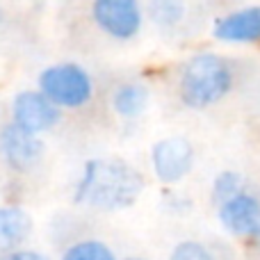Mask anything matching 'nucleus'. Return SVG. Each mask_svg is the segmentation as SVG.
Instances as JSON below:
<instances>
[{
    "label": "nucleus",
    "mask_w": 260,
    "mask_h": 260,
    "mask_svg": "<svg viewBox=\"0 0 260 260\" xmlns=\"http://www.w3.org/2000/svg\"><path fill=\"white\" fill-rule=\"evenodd\" d=\"M142 192L144 176L133 165L117 157H91L82 167V174L73 189V201L101 212H119L133 206Z\"/></svg>",
    "instance_id": "nucleus-1"
},
{
    "label": "nucleus",
    "mask_w": 260,
    "mask_h": 260,
    "mask_svg": "<svg viewBox=\"0 0 260 260\" xmlns=\"http://www.w3.org/2000/svg\"><path fill=\"white\" fill-rule=\"evenodd\" d=\"M233 67L217 53H197L180 71L178 94L189 110H206L219 103L233 89Z\"/></svg>",
    "instance_id": "nucleus-2"
},
{
    "label": "nucleus",
    "mask_w": 260,
    "mask_h": 260,
    "mask_svg": "<svg viewBox=\"0 0 260 260\" xmlns=\"http://www.w3.org/2000/svg\"><path fill=\"white\" fill-rule=\"evenodd\" d=\"M37 89L59 110H78L94 99V80L89 71L76 62L50 64L39 73Z\"/></svg>",
    "instance_id": "nucleus-3"
},
{
    "label": "nucleus",
    "mask_w": 260,
    "mask_h": 260,
    "mask_svg": "<svg viewBox=\"0 0 260 260\" xmlns=\"http://www.w3.org/2000/svg\"><path fill=\"white\" fill-rule=\"evenodd\" d=\"M91 18L108 37L130 41L144 27V7L139 0H94Z\"/></svg>",
    "instance_id": "nucleus-4"
},
{
    "label": "nucleus",
    "mask_w": 260,
    "mask_h": 260,
    "mask_svg": "<svg viewBox=\"0 0 260 260\" xmlns=\"http://www.w3.org/2000/svg\"><path fill=\"white\" fill-rule=\"evenodd\" d=\"M197 153L187 137H162L151 148V169L165 185H178L194 169Z\"/></svg>",
    "instance_id": "nucleus-5"
},
{
    "label": "nucleus",
    "mask_w": 260,
    "mask_h": 260,
    "mask_svg": "<svg viewBox=\"0 0 260 260\" xmlns=\"http://www.w3.org/2000/svg\"><path fill=\"white\" fill-rule=\"evenodd\" d=\"M12 123L30 135H44L59 123V108L39 89H23L12 99Z\"/></svg>",
    "instance_id": "nucleus-6"
},
{
    "label": "nucleus",
    "mask_w": 260,
    "mask_h": 260,
    "mask_svg": "<svg viewBox=\"0 0 260 260\" xmlns=\"http://www.w3.org/2000/svg\"><path fill=\"white\" fill-rule=\"evenodd\" d=\"M217 219L226 233L256 240L260 235V199L244 189L238 197L217 206Z\"/></svg>",
    "instance_id": "nucleus-7"
},
{
    "label": "nucleus",
    "mask_w": 260,
    "mask_h": 260,
    "mask_svg": "<svg viewBox=\"0 0 260 260\" xmlns=\"http://www.w3.org/2000/svg\"><path fill=\"white\" fill-rule=\"evenodd\" d=\"M0 153L14 171H30L44 155V142L9 121L0 130Z\"/></svg>",
    "instance_id": "nucleus-8"
},
{
    "label": "nucleus",
    "mask_w": 260,
    "mask_h": 260,
    "mask_svg": "<svg viewBox=\"0 0 260 260\" xmlns=\"http://www.w3.org/2000/svg\"><path fill=\"white\" fill-rule=\"evenodd\" d=\"M212 37L224 44H258L260 41V5L224 14L212 25Z\"/></svg>",
    "instance_id": "nucleus-9"
},
{
    "label": "nucleus",
    "mask_w": 260,
    "mask_h": 260,
    "mask_svg": "<svg viewBox=\"0 0 260 260\" xmlns=\"http://www.w3.org/2000/svg\"><path fill=\"white\" fill-rule=\"evenodd\" d=\"M35 231L30 212L18 206H0V258L23 249Z\"/></svg>",
    "instance_id": "nucleus-10"
},
{
    "label": "nucleus",
    "mask_w": 260,
    "mask_h": 260,
    "mask_svg": "<svg viewBox=\"0 0 260 260\" xmlns=\"http://www.w3.org/2000/svg\"><path fill=\"white\" fill-rule=\"evenodd\" d=\"M112 108L121 119H137L148 108V87L142 82L119 85L112 96Z\"/></svg>",
    "instance_id": "nucleus-11"
},
{
    "label": "nucleus",
    "mask_w": 260,
    "mask_h": 260,
    "mask_svg": "<svg viewBox=\"0 0 260 260\" xmlns=\"http://www.w3.org/2000/svg\"><path fill=\"white\" fill-rule=\"evenodd\" d=\"M146 14L151 21L162 30L176 27L185 16V3L183 0H148Z\"/></svg>",
    "instance_id": "nucleus-12"
},
{
    "label": "nucleus",
    "mask_w": 260,
    "mask_h": 260,
    "mask_svg": "<svg viewBox=\"0 0 260 260\" xmlns=\"http://www.w3.org/2000/svg\"><path fill=\"white\" fill-rule=\"evenodd\" d=\"M59 260H119L117 253L112 251L110 244H105L103 240H78L71 247L64 249Z\"/></svg>",
    "instance_id": "nucleus-13"
},
{
    "label": "nucleus",
    "mask_w": 260,
    "mask_h": 260,
    "mask_svg": "<svg viewBox=\"0 0 260 260\" xmlns=\"http://www.w3.org/2000/svg\"><path fill=\"white\" fill-rule=\"evenodd\" d=\"M240 192H244V178H242V174H238V171L224 169L212 178L210 194H212V201H215L217 206H221V203H226L229 199L238 197Z\"/></svg>",
    "instance_id": "nucleus-14"
},
{
    "label": "nucleus",
    "mask_w": 260,
    "mask_h": 260,
    "mask_svg": "<svg viewBox=\"0 0 260 260\" xmlns=\"http://www.w3.org/2000/svg\"><path fill=\"white\" fill-rule=\"evenodd\" d=\"M167 260H219V258L208 244L199 242V240H183V242H178L171 249Z\"/></svg>",
    "instance_id": "nucleus-15"
},
{
    "label": "nucleus",
    "mask_w": 260,
    "mask_h": 260,
    "mask_svg": "<svg viewBox=\"0 0 260 260\" xmlns=\"http://www.w3.org/2000/svg\"><path fill=\"white\" fill-rule=\"evenodd\" d=\"M0 260H53L50 256H46L44 251H39V249H18V251L14 253H7V256H3Z\"/></svg>",
    "instance_id": "nucleus-16"
},
{
    "label": "nucleus",
    "mask_w": 260,
    "mask_h": 260,
    "mask_svg": "<svg viewBox=\"0 0 260 260\" xmlns=\"http://www.w3.org/2000/svg\"><path fill=\"white\" fill-rule=\"evenodd\" d=\"M123 260H148V258H139V256H128V258H123Z\"/></svg>",
    "instance_id": "nucleus-17"
},
{
    "label": "nucleus",
    "mask_w": 260,
    "mask_h": 260,
    "mask_svg": "<svg viewBox=\"0 0 260 260\" xmlns=\"http://www.w3.org/2000/svg\"><path fill=\"white\" fill-rule=\"evenodd\" d=\"M253 242H256V244H258V247H260V235H258V238H256V240H253Z\"/></svg>",
    "instance_id": "nucleus-18"
},
{
    "label": "nucleus",
    "mask_w": 260,
    "mask_h": 260,
    "mask_svg": "<svg viewBox=\"0 0 260 260\" xmlns=\"http://www.w3.org/2000/svg\"><path fill=\"white\" fill-rule=\"evenodd\" d=\"M0 18H3V14H0Z\"/></svg>",
    "instance_id": "nucleus-19"
}]
</instances>
